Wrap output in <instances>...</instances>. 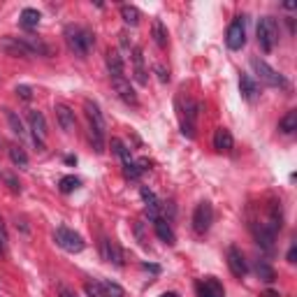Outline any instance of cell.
I'll return each instance as SVG.
<instances>
[{
    "mask_svg": "<svg viewBox=\"0 0 297 297\" xmlns=\"http://www.w3.org/2000/svg\"><path fill=\"white\" fill-rule=\"evenodd\" d=\"M65 42L70 47V51L79 58H86L91 47L95 44V38L88 28H82V26H67L65 28Z\"/></svg>",
    "mask_w": 297,
    "mask_h": 297,
    "instance_id": "obj_1",
    "label": "cell"
},
{
    "mask_svg": "<svg viewBox=\"0 0 297 297\" xmlns=\"http://www.w3.org/2000/svg\"><path fill=\"white\" fill-rule=\"evenodd\" d=\"M200 107L193 102L191 98H176V114H179V123H181V132L188 139L195 137V119H198Z\"/></svg>",
    "mask_w": 297,
    "mask_h": 297,
    "instance_id": "obj_2",
    "label": "cell"
},
{
    "mask_svg": "<svg viewBox=\"0 0 297 297\" xmlns=\"http://www.w3.org/2000/svg\"><path fill=\"white\" fill-rule=\"evenodd\" d=\"M255 35H258V44L263 47V51H272L274 44L279 42V26H276V21L272 17H263L258 21Z\"/></svg>",
    "mask_w": 297,
    "mask_h": 297,
    "instance_id": "obj_3",
    "label": "cell"
},
{
    "mask_svg": "<svg viewBox=\"0 0 297 297\" xmlns=\"http://www.w3.org/2000/svg\"><path fill=\"white\" fill-rule=\"evenodd\" d=\"M54 239L63 251H67V253H79V251H84L82 235H77V232L70 230V228H56Z\"/></svg>",
    "mask_w": 297,
    "mask_h": 297,
    "instance_id": "obj_4",
    "label": "cell"
},
{
    "mask_svg": "<svg viewBox=\"0 0 297 297\" xmlns=\"http://www.w3.org/2000/svg\"><path fill=\"white\" fill-rule=\"evenodd\" d=\"M251 67H253V72L260 77V82H265L267 86H274V88L286 86V79L281 77L274 67H270L265 61H260V58H251Z\"/></svg>",
    "mask_w": 297,
    "mask_h": 297,
    "instance_id": "obj_5",
    "label": "cell"
},
{
    "mask_svg": "<svg viewBox=\"0 0 297 297\" xmlns=\"http://www.w3.org/2000/svg\"><path fill=\"white\" fill-rule=\"evenodd\" d=\"M211 223H214V207H211V202L204 200L193 211V230L198 232V235H204L211 228Z\"/></svg>",
    "mask_w": 297,
    "mask_h": 297,
    "instance_id": "obj_6",
    "label": "cell"
},
{
    "mask_svg": "<svg viewBox=\"0 0 297 297\" xmlns=\"http://www.w3.org/2000/svg\"><path fill=\"white\" fill-rule=\"evenodd\" d=\"M112 151H114L119 158H121V163H123V170H126V176H130V179H135V176H139V167H137V163L132 160V156H130V148H126V144L121 142L119 137H114L112 139Z\"/></svg>",
    "mask_w": 297,
    "mask_h": 297,
    "instance_id": "obj_7",
    "label": "cell"
},
{
    "mask_svg": "<svg viewBox=\"0 0 297 297\" xmlns=\"http://www.w3.org/2000/svg\"><path fill=\"white\" fill-rule=\"evenodd\" d=\"M226 42L232 51H239L246 44V28H244V19H235V21L228 26V35Z\"/></svg>",
    "mask_w": 297,
    "mask_h": 297,
    "instance_id": "obj_8",
    "label": "cell"
},
{
    "mask_svg": "<svg viewBox=\"0 0 297 297\" xmlns=\"http://www.w3.org/2000/svg\"><path fill=\"white\" fill-rule=\"evenodd\" d=\"M28 123H30L33 139L38 144V148H42L44 139H47V119H44V114L42 112H28Z\"/></svg>",
    "mask_w": 297,
    "mask_h": 297,
    "instance_id": "obj_9",
    "label": "cell"
},
{
    "mask_svg": "<svg viewBox=\"0 0 297 297\" xmlns=\"http://www.w3.org/2000/svg\"><path fill=\"white\" fill-rule=\"evenodd\" d=\"M0 49L5 51L7 56H21V58H28L30 54V49H28V44L23 42V38H0Z\"/></svg>",
    "mask_w": 297,
    "mask_h": 297,
    "instance_id": "obj_10",
    "label": "cell"
},
{
    "mask_svg": "<svg viewBox=\"0 0 297 297\" xmlns=\"http://www.w3.org/2000/svg\"><path fill=\"white\" fill-rule=\"evenodd\" d=\"M112 86H114V91H116V95L126 102V105H132V107H137V93L132 91V86H130V82H128L126 77H114L112 79Z\"/></svg>",
    "mask_w": 297,
    "mask_h": 297,
    "instance_id": "obj_11",
    "label": "cell"
},
{
    "mask_svg": "<svg viewBox=\"0 0 297 297\" xmlns=\"http://www.w3.org/2000/svg\"><path fill=\"white\" fill-rule=\"evenodd\" d=\"M100 253H102V260L116 265V267H121V265H123L121 248H119V244H116L114 239H109V237H105V239L100 242Z\"/></svg>",
    "mask_w": 297,
    "mask_h": 297,
    "instance_id": "obj_12",
    "label": "cell"
},
{
    "mask_svg": "<svg viewBox=\"0 0 297 297\" xmlns=\"http://www.w3.org/2000/svg\"><path fill=\"white\" fill-rule=\"evenodd\" d=\"M228 267H230V272L237 276V279L246 276L248 265H246V260H244V255H242L239 248H235V246L228 248Z\"/></svg>",
    "mask_w": 297,
    "mask_h": 297,
    "instance_id": "obj_13",
    "label": "cell"
},
{
    "mask_svg": "<svg viewBox=\"0 0 297 297\" xmlns=\"http://www.w3.org/2000/svg\"><path fill=\"white\" fill-rule=\"evenodd\" d=\"M54 112H56V119H58V126H61L65 132H75V128H77L75 112H72L67 105H56Z\"/></svg>",
    "mask_w": 297,
    "mask_h": 297,
    "instance_id": "obj_14",
    "label": "cell"
},
{
    "mask_svg": "<svg viewBox=\"0 0 297 297\" xmlns=\"http://www.w3.org/2000/svg\"><path fill=\"white\" fill-rule=\"evenodd\" d=\"M253 235H255V242L265 251H274V232L265 226V223H253Z\"/></svg>",
    "mask_w": 297,
    "mask_h": 297,
    "instance_id": "obj_15",
    "label": "cell"
},
{
    "mask_svg": "<svg viewBox=\"0 0 297 297\" xmlns=\"http://www.w3.org/2000/svg\"><path fill=\"white\" fill-rule=\"evenodd\" d=\"M198 297H226V290L218 283V279H204L198 286Z\"/></svg>",
    "mask_w": 297,
    "mask_h": 297,
    "instance_id": "obj_16",
    "label": "cell"
},
{
    "mask_svg": "<svg viewBox=\"0 0 297 297\" xmlns=\"http://www.w3.org/2000/svg\"><path fill=\"white\" fill-rule=\"evenodd\" d=\"M232 146H235V139H232L230 130L218 128V130L214 132V148L223 154V151H232Z\"/></svg>",
    "mask_w": 297,
    "mask_h": 297,
    "instance_id": "obj_17",
    "label": "cell"
},
{
    "mask_svg": "<svg viewBox=\"0 0 297 297\" xmlns=\"http://www.w3.org/2000/svg\"><path fill=\"white\" fill-rule=\"evenodd\" d=\"M239 91H242V95L248 102H253L258 98V84L253 82L251 75H239Z\"/></svg>",
    "mask_w": 297,
    "mask_h": 297,
    "instance_id": "obj_18",
    "label": "cell"
},
{
    "mask_svg": "<svg viewBox=\"0 0 297 297\" xmlns=\"http://www.w3.org/2000/svg\"><path fill=\"white\" fill-rule=\"evenodd\" d=\"M107 70H109L112 79L114 77H123V56L116 49L107 51Z\"/></svg>",
    "mask_w": 297,
    "mask_h": 297,
    "instance_id": "obj_19",
    "label": "cell"
},
{
    "mask_svg": "<svg viewBox=\"0 0 297 297\" xmlns=\"http://www.w3.org/2000/svg\"><path fill=\"white\" fill-rule=\"evenodd\" d=\"M142 200L146 202V214H148V218H151V220L160 218V216H158L160 202H158V198H156V193H154V191H148V188H142Z\"/></svg>",
    "mask_w": 297,
    "mask_h": 297,
    "instance_id": "obj_20",
    "label": "cell"
},
{
    "mask_svg": "<svg viewBox=\"0 0 297 297\" xmlns=\"http://www.w3.org/2000/svg\"><path fill=\"white\" fill-rule=\"evenodd\" d=\"M154 228H156V235H158L165 244H170V246H172V244L176 242L174 230L170 228V223H167L165 218H156V220H154Z\"/></svg>",
    "mask_w": 297,
    "mask_h": 297,
    "instance_id": "obj_21",
    "label": "cell"
},
{
    "mask_svg": "<svg viewBox=\"0 0 297 297\" xmlns=\"http://www.w3.org/2000/svg\"><path fill=\"white\" fill-rule=\"evenodd\" d=\"M84 109H86V116H88V121H91V126H95L98 130H105V119H102V114H100L95 102L86 100V102H84Z\"/></svg>",
    "mask_w": 297,
    "mask_h": 297,
    "instance_id": "obj_22",
    "label": "cell"
},
{
    "mask_svg": "<svg viewBox=\"0 0 297 297\" xmlns=\"http://www.w3.org/2000/svg\"><path fill=\"white\" fill-rule=\"evenodd\" d=\"M132 63H135V79H137L139 84H148V79H146V70H144L142 49H132Z\"/></svg>",
    "mask_w": 297,
    "mask_h": 297,
    "instance_id": "obj_23",
    "label": "cell"
},
{
    "mask_svg": "<svg viewBox=\"0 0 297 297\" xmlns=\"http://www.w3.org/2000/svg\"><path fill=\"white\" fill-rule=\"evenodd\" d=\"M255 274H258V279L265 281V283H272V281L276 279L274 267H272L267 260H258V265H255Z\"/></svg>",
    "mask_w": 297,
    "mask_h": 297,
    "instance_id": "obj_24",
    "label": "cell"
},
{
    "mask_svg": "<svg viewBox=\"0 0 297 297\" xmlns=\"http://www.w3.org/2000/svg\"><path fill=\"white\" fill-rule=\"evenodd\" d=\"M10 160L19 167V170H26L28 167V156H26V151H23L19 144H12L10 146Z\"/></svg>",
    "mask_w": 297,
    "mask_h": 297,
    "instance_id": "obj_25",
    "label": "cell"
},
{
    "mask_svg": "<svg viewBox=\"0 0 297 297\" xmlns=\"http://www.w3.org/2000/svg\"><path fill=\"white\" fill-rule=\"evenodd\" d=\"M151 30H154L156 44H158L160 49H165V47H167V30H165V26H163V21H160V19H154V23H151Z\"/></svg>",
    "mask_w": 297,
    "mask_h": 297,
    "instance_id": "obj_26",
    "label": "cell"
},
{
    "mask_svg": "<svg viewBox=\"0 0 297 297\" xmlns=\"http://www.w3.org/2000/svg\"><path fill=\"white\" fill-rule=\"evenodd\" d=\"M40 19H42V17H40L38 10H33V7H26V10L21 12V19H19V21H21L23 28H38Z\"/></svg>",
    "mask_w": 297,
    "mask_h": 297,
    "instance_id": "obj_27",
    "label": "cell"
},
{
    "mask_svg": "<svg viewBox=\"0 0 297 297\" xmlns=\"http://www.w3.org/2000/svg\"><path fill=\"white\" fill-rule=\"evenodd\" d=\"M279 128H281V132H286V135L295 132V130H297V109H290V112H288V114L281 119Z\"/></svg>",
    "mask_w": 297,
    "mask_h": 297,
    "instance_id": "obj_28",
    "label": "cell"
},
{
    "mask_svg": "<svg viewBox=\"0 0 297 297\" xmlns=\"http://www.w3.org/2000/svg\"><path fill=\"white\" fill-rule=\"evenodd\" d=\"M88 135H91V144H93V148L98 151V154H102V151H105V130H98L95 126H91Z\"/></svg>",
    "mask_w": 297,
    "mask_h": 297,
    "instance_id": "obj_29",
    "label": "cell"
},
{
    "mask_svg": "<svg viewBox=\"0 0 297 297\" xmlns=\"http://www.w3.org/2000/svg\"><path fill=\"white\" fill-rule=\"evenodd\" d=\"M121 19L128 23V26H137L139 23V10L132 5H123L121 7Z\"/></svg>",
    "mask_w": 297,
    "mask_h": 297,
    "instance_id": "obj_30",
    "label": "cell"
},
{
    "mask_svg": "<svg viewBox=\"0 0 297 297\" xmlns=\"http://www.w3.org/2000/svg\"><path fill=\"white\" fill-rule=\"evenodd\" d=\"M5 114H7V121H10V126H12V132H14V135H19V137H23V135H26V130H23L21 119H19V116L14 114L12 109H5Z\"/></svg>",
    "mask_w": 297,
    "mask_h": 297,
    "instance_id": "obj_31",
    "label": "cell"
},
{
    "mask_svg": "<svg viewBox=\"0 0 297 297\" xmlns=\"http://www.w3.org/2000/svg\"><path fill=\"white\" fill-rule=\"evenodd\" d=\"M102 290H105V297H126L123 288L114 281H102Z\"/></svg>",
    "mask_w": 297,
    "mask_h": 297,
    "instance_id": "obj_32",
    "label": "cell"
},
{
    "mask_svg": "<svg viewBox=\"0 0 297 297\" xmlns=\"http://www.w3.org/2000/svg\"><path fill=\"white\" fill-rule=\"evenodd\" d=\"M58 188H61V193H72L79 188V179L77 176H63L61 181H58Z\"/></svg>",
    "mask_w": 297,
    "mask_h": 297,
    "instance_id": "obj_33",
    "label": "cell"
},
{
    "mask_svg": "<svg viewBox=\"0 0 297 297\" xmlns=\"http://www.w3.org/2000/svg\"><path fill=\"white\" fill-rule=\"evenodd\" d=\"M88 297H105V290H102V283H95V281H88L86 286H84Z\"/></svg>",
    "mask_w": 297,
    "mask_h": 297,
    "instance_id": "obj_34",
    "label": "cell"
},
{
    "mask_svg": "<svg viewBox=\"0 0 297 297\" xmlns=\"http://www.w3.org/2000/svg\"><path fill=\"white\" fill-rule=\"evenodd\" d=\"M17 95L21 100H30L33 98V88L30 86H17Z\"/></svg>",
    "mask_w": 297,
    "mask_h": 297,
    "instance_id": "obj_35",
    "label": "cell"
},
{
    "mask_svg": "<svg viewBox=\"0 0 297 297\" xmlns=\"http://www.w3.org/2000/svg\"><path fill=\"white\" fill-rule=\"evenodd\" d=\"M5 181H7V186H10L14 193H19V191H21V186H19V181H17V179H14V176H12V174H5Z\"/></svg>",
    "mask_w": 297,
    "mask_h": 297,
    "instance_id": "obj_36",
    "label": "cell"
},
{
    "mask_svg": "<svg viewBox=\"0 0 297 297\" xmlns=\"http://www.w3.org/2000/svg\"><path fill=\"white\" fill-rule=\"evenodd\" d=\"M5 242H7V235H5V226H3V220H0V253L5 251Z\"/></svg>",
    "mask_w": 297,
    "mask_h": 297,
    "instance_id": "obj_37",
    "label": "cell"
},
{
    "mask_svg": "<svg viewBox=\"0 0 297 297\" xmlns=\"http://www.w3.org/2000/svg\"><path fill=\"white\" fill-rule=\"evenodd\" d=\"M156 72H158V79H160V82H167V79H170V75L165 72V67H163V65H156Z\"/></svg>",
    "mask_w": 297,
    "mask_h": 297,
    "instance_id": "obj_38",
    "label": "cell"
},
{
    "mask_svg": "<svg viewBox=\"0 0 297 297\" xmlns=\"http://www.w3.org/2000/svg\"><path fill=\"white\" fill-rule=\"evenodd\" d=\"M297 246H295V244H292V246H290V251H288V263H297Z\"/></svg>",
    "mask_w": 297,
    "mask_h": 297,
    "instance_id": "obj_39",
    "label": "cell"
},
{
    "mask_svg": "<svg viewBox=\"0 0 297 297\" xmlns=\"http://www.w3.org/2000/svg\"><path fill=\"white\" fill-rule=\"evenodd\" d=\"M263 297H281V295H279L276 290H265V292H263Z\"/></svg>",
    "mask_w": 297,
    "mask_h": 297,
    "instance_id": "obj_40",
    "label": "cell"
},
{
    "mask_svg": "<svg viewBox=\"0 0 297 297\" xmlns=\"http://www.w3.org/2000/svg\"><path fill=\"white\" fill-rule=\"evenodd\" d=\"M144 270H151V272H158V267H156V265H148V263H144Z\"/></svg>",
    "mask_w": 297,
    "mask_h": 297,
    "instance_id": "obj_41",
    "label": "cell"
},
{
    "mask_svg": "<svg viewBox=\"0 0 297 297\" xmlns=\"http://www.w3.org/2000/svg\"><path fill=\"white\" fill-rule=\"evenodd\" d=\"M61 295H63V297H75L70 290H67V288H61Z\"/></svg>",
    "mask_w": 297,
    "mask_h": 297,
    "instance_id": "obj_42",
    "label": "cell"
},
{
    "mask_svg": "<svg viewBox=\"0 0 297 297\" xmlns=\"http://www.w3.org/2000/svg\"><path fill=\"white\" fill-rule=\"evenodd\" d=\"M160 297H179L176 292H165V295H160Z\"/></svg>",
    "mask_w": 297,
    "mask_h": 297,
    "instance_id": "obj_43",
    "label": "cell"
},
{
    "mask_svg": "<svg viewBox=\"0 0 297 297\" xmlns=\"http://www.w3.org/2000/svg\"><path fill=\"white\" fill-rule=\"evenodd\" d=\"M0 144H3V137H0Z\"/></svg>",
    "mask_w": 297,
    "mask_h": 297,
    "instance_id": "obj_44",
    "label": "cell"
}]
</instances>
